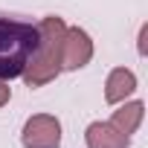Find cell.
I'll use <instances>...</instances> for the list:
<instances>
[{
	"mask_svg": "<svg viewBox=\"0 0 148 148\" xmlns=\"http://www.w3.org/2000/svg\"><path fill=\"white\" fill-rule=\"evenodd\" d=\"M35 26H38V41L23 67V76H21L26 82V87H44L61 76V41H64V29H67L64 18L47 15Z\"/></svg>",
	"mask_w": 148,
	"mask_h": 148,
	"instance_id": "1",
	"label": "cell"
},
{
	"mask_svg": "<svg viewBox=\"0 0 148 148\" xmlns=\"http://www.w3.org/2000/svg\"><path fill=\"white\" fill-rule=\"evenodd\" d=\"M35 41H38V26L32 21L0 12V79L3 82L23 76Z\"/></svg>",
	"mask_w": 148,
	"mask_h": 148,
	"instance_id": "2",
	"label": "cell"
},
{
	"mask_svg": "<svg viewBox=\"0 0 148 148\" xmlns=\"http://www.w3.org/2000/svg\"><path fill=\"white\" fill-rule=\"evenodd\" d=\"M23 148H61V119L52 113H35L21 131Z\"/></svg>",
	"mask_w": 148,
	"mask_h": 148,
	"instance_id": "3",
	"label": "cell"
},
{
	"mask_svg": "<svg viewBox=\"0 0 148 148\" xmlns=\"http://www.w3.org/2000/svg\"><path fill=\"white\" fill-rule=\"evenodd\" d=\"M93 58V38L82 26H67L61 41V73H76Z\"/></svg>",
	"mask_w": 148,
	"mask_h": 148,
	"instance_id": "4",
	"label": "cell"
},
{
	"mask_svg": "<svg viewBox=\"0 0 148 148\" xmlns=\"http://www.w3.org/2000/svg\"><path fill=\"white\" fill-rule=\"evenodd\" d=\"M134 93H136V73L128 70V67H113L105 79V102L108 105H122Z\"/></svg>",
	"mask_w": 148,
	"mask_h": 148,
	"instance_id": "5",
	"label": "cell"
},
{
	"mask_svg": "<svg viewBox=\"0 0 148 148\" xmlns=\"http://www.w3.org/2000/svg\"><path fill=\"white\" fill-rule=\"evenodd\" d=\"M87 148H131V136L119 134L110 122H90L84 131Z\"/></svg>",
	"mask_w": 148,
	"mask_h": 148,
	"instance_id": "6",
	"label": "cell"
},
{
	"mask_svg": "<svg viewBox=\"0 0 148 148\" xmlns=\"http://www.w3.org/2000/svg\"><path fill=\"white\" fill-rule=\"evenodd\" d=\"M142 116H145V105H142L139 99H134V102H122V108H119V110H113L108 122H110L119 134L134 136V134H136V128L142 125Z\"/></svg>",
	"mask_w": 148,
	"mask_h": 148,
	"instance_id": "7",
	"label": "cell"
},
{
	"mask_svg": "<svg viewBox=\"0 0 148 148\" xmlns=\"http://www.w3.org/2000/svg\"><path fill=\"white\" fill-rule=\"evenodd\" d=\"M9 99H12V87H9V82H3V79H0V108H3V105H9Z\"/></svg>",
	"mask_w": 148,
	"mask_h": 148,
	"instance_id": "8",
	"label": "cell"
},
{
	"mask_svg": "<svg viewBox=\"0 0 148 148\" xmlns=\"http://www.w3.org/2000/svg\"><path fill=\"white\" fill-rule=\"evenodd\" d=\"M145 38H148V23L139 26V38H136V49H139V55H145Z\"/></svg>",
	"mask_w": 148,
	"mask_h": 148,
	"instance_id": "9",
	"label": "cell"
}]
</instances>
